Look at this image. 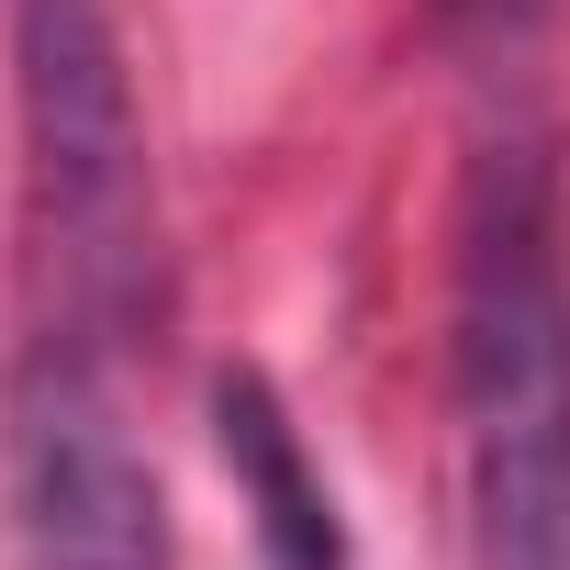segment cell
Returning a JSON list of instances; mask_svg holds the SVG:
<instances>
[{
  "mask_svg": "<svg viewBox=\"0 0 570 570\" xmlns=\"http://www.w3.org/2000/svg\"><path fill=\"white\" fill-rule=\"evenodd\" d=\"M0 492H12V570H179L168 492L112 403V347L90 336L23 347Z\"/></svg>",
  "mask_w": 570,
  "mask_h": 570,
  "instance_id": "3957f363",
  "label": "cell"
},
{
  "mask_svg": "<svg viewBox=\"0 0 570 570\" xmlns=\"http://www.w3.org/2000/svg\"><path fill=\"white\" fill-rule=\"evenodd\" d=\"M448 425L470 570H570V202L525 112H503L459 179Z\"/></svg>",
  "mask_w": 570,
  "mask_h": 570,
  "instance_id": "6da1fadb",
  "label": "cell"
},
{
  "mask_svg": "<svg viewBox=\"0 0 570 570\" xmlns=\"http://www.w3.org/2000/svg\"><path fill=\"white\" fill-rule=\"evenodd\" d=\"M12 68H23V202H35V268H46V325L35 336H90L135 325L146 303V124L135 79L112 46L101 0H23L12 12Z\"/></svg>",
  "mask_w": 570,
  "mask_h": 570,
  "instance_id": "7a4b0ae2",
  "label": "cell"
},
{
  "mask_svg": "<svg viewBox=\"0 0 570 570\" xmlns=\"http://www.w3.org/2000/svg\"><path fill=\"white\" fill-rule=\"evenodd\" d=\"M213 448H224V470H235V503H246L268 570H347L336 492H325V470H314L292 403H279L257 370H224V381H213Z\"/></svg>",
  "mask_w": 570,
  "mask_h": 570,
  "instance_id": "277c9868",
  "label": "cell"
}]
</instances>
